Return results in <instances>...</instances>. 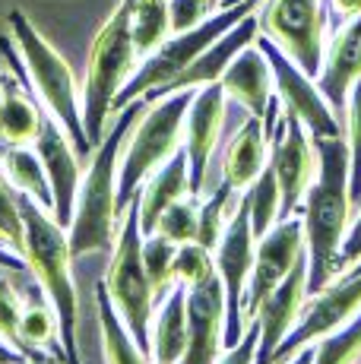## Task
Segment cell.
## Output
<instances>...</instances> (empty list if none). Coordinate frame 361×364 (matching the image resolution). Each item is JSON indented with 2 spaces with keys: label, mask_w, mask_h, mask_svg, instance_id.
Segmentation results:
<instances>
[{
  "label": "cell",
  "mask_w": 361,
  "mask_h": 364,
  "mask_svg": "<svg viewBox=\"0 0 361 364\" xmlns=\"http://www.w3.org/2000/svg\"><path fill=\"white\" fill-rule=\"evenodd\" d=\"M317 174L301 203L304 244H308V291L317 295L336 279V260L352 222V162L345 136L314 139Z\"/></svg>",
  "instance_id": "obj_1"
},
{
  "label": "cell",
  "mask_w": 361,
  "mask_h": 364,
  "mask_svg": "<svg viewBox=\"0 0 361 364\" xmlns=\"http://www.w3.org/2000/svg\"><path fill=\"white\" fill-rule=\"evenodd\" d=\"M146 99L130 102L127 108L117 111L114 127L105 133L99 146L89 156V168L80 181V193H76L73 222L67 228L70 235L73 260L82 254H111L117 237V168H121V149L127 146V133L143 117Z\"/></svg>",
  "instance_id": "obj_2"
},
{
  "label": "cell",
  "mask_w": 361,
  "mask_h": 364,
  "mask_svg": "<svg viewBox=\"0 0 361 364\" xmlns=\"http://www.w3.org/2000/svg\"><path fill=\"white\" fill-rule=\"evenodd\" d=\"M19 213H23V228H26L23 257L29 260L38 285L45 289L48 301L58 311L60 342L67 348V364H82L80 346H76V311H80V301H76V285H73L70 235L54 219L51 209H45L29 193H19Z\"/></svg>",
  "instance_id": "obj_3"
},
{
  "label": "cell",
  "mask_w": 361,
  "mask_h": 364,
  "mask_svg": "<svg viewBox=\"0 0 361 364\" xmlns=\"http://www.w3.org/2000/svg\"><path fill=\"white\" fill-rule=\"evenodd\" d=\"M134 0H121L105 19V26L99 29L89 51V70L86 82H82V127H86L89 146H99L108 133V117L114 114V99L127 80L134 76V70L140 67V54L134 45Z\"/></svg>",
  "instance_id": "obj_4"
},
{
  "label": "cell",
  "mask_w": 361,
  "mask_h": 364,
  "mask_svg": "<svg viewBox=\"0 0 361 364\" xmlns=\"http://www.w3.org/2000/svg\"><path fill=\"white\" fill-rule=\"evenodd\" d=\"M6 23H10V35L19 48V58H23V64H26L29 86H32V92H36V99L45 105L48 114L64 127V133L70 136V143L76 149V156L89 159L92 156V146H89L86 127H82V99H80V89H76L70 64L48 45L45 35L29 23V16H26L23 10H10Z\"/></svg>",
  "instance_id": "obj_5"
},
{
  "label": "cell",
  "mask_w": 361,
  "mask_h": 364,
  "mask_svg": "<svg viewBox=\"0 0 361 364\" xmlns=\"http://www.w3.org/2000/svg\"><path fill=\"white\" fill-rule=\"evenodd\" d=\"M193 95L197 89L162 95L146 105L140 124H134V136L124 146L121 168H117V213L121 215L143 187V181L184 146V117Z\"/></svg>",
  "instance_id": "obj_6"
},
{
  "label": "cell",
  "mask_w": 361,
  "mask_h": 364,
  "mask_svg": "<svg viewBox=\"0 0 361 364\" xmlns=\"http://www.w3.org/2000/svg\"><path fill=\"white\" fill-rule=\"evenodd\" d=\"M143 228H140V197L127 203L121 215V228L111 250V266L105 272V289L111 295V304L117 307L121 320L127 323L136 346L152 358V307H156V291H152L149 272L143 263Z\"/></svg>",
  "instance_id": "obj_7"
},
{
  "label": "cell",
  "mask_w": 361,
  "mask_h": 364,
  "mask_svg": "<svg viewBox=\"0 0 361 364\" xmlns=\"http://www.w3.org/2000/svg\"><path fill=\"white\" fill-rule=\"evenodd\" d=\"M260 4H263V0H241V4H235V6L216 10L210 19H203V23L193 26V29L168 35V38H165L162 45L149 54V58H143V64L134 70V76L127 80V86L117 92L114 114L121 108H127L130 102L146 99L149 92L168 86L175 76L184 73V70L212 45V41L222 38V35L232 29V26H238L244 16H251V13L260 10Z\"/></svg>",
  "instance_id": "obj_8"
},
{
  "label": "cell",
  "mask_w": 361,
  "mask_h": 364,
  "mask_svg": "<svg viewBox=\"0 0 361 364\" xmlns=\"http://www.w3.org/2000/svg\"><path fill=\"white\" fill-rule=\"evenodd\" d=\"M260 35L282 48L311 80L323 70L326 51V0H263L260 10Z\"/></svg>",
  "instance_id": "obj_9"
},
{
  "label": "cell",
  "mask_w": 361,
  "mask_h": 364,
  "mask_svg": "<svg viewBox=\"0 0 361 364\" xmlns=\"http://www.w3.org/2000/svg\"><path fill=\"white\" fill-rule=\"evenodd\" d=\"M254 254H257V235L251 225V206H247V193H244L238 200L235 215L228 219V228L222 235L219 247L212 250L222 291H225V348L238 346L244 330L251 326L244 320V295H247V282H251Z\"/></svg>",
  "instance_id": "obj_10"
},
{
  "label": "cell",
  "mask_w": 361,
  "mask_h": 364,
  "mask_svg": "<svg viewBox=\"0 0 361 364\" xmlns=\"http://www.w3.org/2000/svg\"><path fill=\"white\" fill-rule=\"evenodd\" d=\"M257 48L266 54L269 67H273V86H276V99H279L282 111H286V114H295L298 121L304 124V130L311 133V139L345 136L343 121H339L336 111L330 108V102L323 99L317 82L311 80L276 41H269L266 35L257 38Z\"/></svg>",
  "instance_id": "obj_11"
},
{
  "label": "cell",
  "mask_w": 361,
  "mask_h": 364,
  "mask_svg": "<svg viewBox=\"0 0 361 364\" xmlns=\"http://www.w3.org/2000/svg\"><path fill=\"white\" fill-rule=\"evenodd\" d=\"M269 162H273L276 181H279V219H291L301 213L304 193L317 174V149L311 133L295 114L279 111L273 143H269Z\"/></svg>",
  "instance_id": "obj_12"
},
{
  "label": "cell",
  "mask_w": 361,
  "mask_h": 364,
  "mask_svg": "<svg viewBox=\"0 0 361 364\" xmlns=\"http://www.w3.org/2000/svg\"><path fill=\"white\" fill-rule=\"evenodd\" d=\"M358 311H361V272H355V276H336L323 291H317L314 298L304 301L295 330L282 339V346L276 348L269 364H279L291 358L295 352H301L304 346H314L320 336L349 323Z\"/></svg>",
  "instance_id": "obj_13"
},
{
  "label": "cell",
  "mask_w": 361,
  "mask_h": 364,
  "mask_svg": "<svg viewBox=\"0 0 361 364\" xmlns=\"http://www.w3.org/2000/svg\"><path fill=\"white\" fill-rule=\"evenodd\" d=\"M308 254L304 244V222L301 215L291 219H279L263 237H257V254H254V269H251V282H247V295H244V320L251 323L257 307L263 304V298L295 269V263Z\"/></svg>",
  "instance_id": "obj_14"
},
{
  "label": "cell",
  "mask_w": 361,
  "mask_h": 364,
  "mask_svg": "<svg viewBox=\"0 0 361 364\" xmlns=\"http://www.w3.org/2000/svg\"><path fill=\"white\" fill-rule=\"evenodd\" d=\"M225 89L222 82L200 86L193 95L190 108L184 117V152H187V171H190V193L203 197L206 174H210V159L219 146L222 121H225Z\"/></svg>",
  "instance_id": "obj_15"
},
{
  "label": "cell",
  "mask_w": 361,
  "mask_h": 364,
  "mask_svg": "<svg viewBox=\"0 0 361 364\" xmlns=\"http://www.w3.org/2000/svg\"><path fill=\"white\" fill-rule=\"evenodd\" d=\"M225 352V291L219 272L187 289V348L178 364H216Z\"/></svg>",
  "instance_id": "obj_16"
},
{
  "label": "cell",
  "mask_w": 361,
  "mask_h": 364,
  "mask_svg": "<svg viewBox=\"0 0 361 364\" xmlns=\"http://www.w3.org/2000/svg\"><path fill=\"white\" fill-rule=\"evenodd\" d=\"M36 152L48 171L51 181V197H54V219L64 228H70L73 222V206H76V193H80V181H82V168L80 156H76L70 136L64 133L58 121L51 114H41V130L36 136Z\"/></svg>",
  "instance_id": "obj_17"
},
{
  "label": "cell",
  "mask_w": 361,
  "mask_h": 364,
  "mask_svg": "<svg viewBox=\"0 0 361 364\" xmlns=\"http://www.w3.org/2000/svg\"><path fill=\"white\" fill-rule=\"evenodd\" d=\"M308 254L295 263V269L263 298V304L257 307L254 323L260 326V346H257V364H269L276 355V348L282 346V339L295 330L298 314H301L304 301H308Z\"/></svg>",
  "instance_id": "obj_18"
},
{
  "label": "cell",
  "mask_w": 361,
  "mask_h": 364,
  "mask_svg": "<svg viewBox=\"0 0 361 364\" xmlns=\"http://www.w3.org/2000/svg\"><path fill=\"white\" fill-rule=\"evenodd\" d=\"M361 76V16L349 19L333 32L323 51V70L317 76V89L330 108L336 111L339 121H345V105H349V92Z\"/></svg>",
  "instance_id": "obj_19"
},
{
  "label": "cell",
  "mask_w": 361,
  "mask_h": 364,
  "mask_svg": "<svg viewBox=\"0 0 361 364\" xmlns=\"http://www.w3.org/2000/svg\"><path fill=\"white\" fill-rule=\"evenodd\" d=\"M257 38H260V19H257V13H251V16H244L238 26H232L222 38L212 41V45L206 48L184 73L175 76L168 86H162V89L146 95V102H156V99H162V95L180 92V89H200V86H210V82H219L222 73H225V67L232 64L247 45H254Z\"/></svg>",
  "instance_id": "obj_20"
},
{
  "label": "cell",
  "mask_w": 361,
  "mask_h": 364,
  "mask_svg": "<svg viewBox=\"0 0 361 364\" xmlns=\"http://www.w3.org/2000/svg\"><path fill=\"white\" fill-rule=\"evenodd\" d=\"M222 89H225L228 99H235L247 114L254 117H263L276 95V86H273V67H269L266 54L254 45H247L232 64L225 67L222 73Z\"/></svg>",
  "instance_id": "obj_21"
},
{
  "label": "cell",
  "mask_w": 361,
  "mask_h": 364,
  "mask_svg": "<svg viewBox=\"0 0 361 364\" xmlns=\"http://www.w3.org/2000/svg\"><path fill=\"white\" fill-rule=\"evenodd\" d=\"M190 193V171H187V152L184 146L168 159L165 165H158L149 178L143 181V187L136 191L140 197V228L143 235H152L162 219V213L178 203L180 197Z\"/></svg>",
  "instance_id": "obj_22"
},
{
  "label": "cell",
  "mask_w": 361,
  "mask_h": 364,
  "mask_svg": "<svg viewBox=\"0 0 361 364\" xmlns=\"http://www.w3.org/2000/svg\"><path fill=\"white\" fill-rule=\"evenodd\" d=\"M269 162V136L263 130V117L247 114V121L232 136L225 156H222V181L235 191H247Z\"/></svg>",
  "instance_id": "obj_23"
},
{
  "label": "cell",
  "mask_w": 361,
  "mask_h": 364,
  "mask_svg": "<svg viewBox=\"0 0 361 364\" xmlns=\"http://www.w3.org/2000/svg\"><path fill=\"white\" fill-rule=\"evenodd\" d=\"M152 364H178L187 348V285H175L152 317Z\"/></svg>",
  "instance_id": "obj_24"
},
{
  "label": "cell",
  "mask_w": 361,
  "mask_h": 364,
  "mask_svg": "<svg viewBox=\"0 0 361 364\" xmlns=\"http://www.w3.org/2000/svg\"><path fill=\"white\" fill-rule=\"evenodd\" d=\"M95 304H99V323H102V348H105V364H149L152 358L136 346L127 323L121 320L117 307L111 304L105 289V279L95 285Z\"/></svg>",
  "instance_id": "obj_25"
},
{
  "label": "cell",
  "mask_w": 361,
  "mask_h": 364,
  "mask_svg": "<svg viewBox=\"0 0 361 364\" xmlns=\"http://www.w3.org/2000/svg\"><path fill=\"white\" fill-rule=\"evenodd\" d=\"M0 165H4L10 184L19 193H29L32 200H38L45 209L54 213V197H51V181L41 165L36 146H4L0 149Z\"/></svg>",
  "instance_id": "obj_26"
},
{
  "label": "cell",
  "mask_w": 361,
  "mask_h": 364,
  "mask_svg": "<svg viewBox=\"0 0 361 364\" xmlns=\"http://www.w3.org/2000/svg\"><path fill=\"white\" fill-rule=\"evenodd\" d=\"M238 191H235L232 184H225V181H219V187L210 193V197H200V225H197V241L203 244V247L216 250L222 235H225L228 228V219L235 215V209H238Z\"/></svg>",
  "instance_id": "obj_27"
},
{
  "label": "cell",
  "mask_w": 361,
  "mask_h": 364,
  "mask_svg": "<svg viewBox=\"0 0 361 364\" xmlns=\"http://www.w3.org/2000/svg\"><path fill=\"white\" fill-rule=\"evenodd\" d=\"M134 45L140 58H149L158 45L171 35V16H168V0H134Z\"/></svg>",
  "instance_id": "obj_28"
},
{
  "label": "cell",
  "mask_w": 361,
  "mask_h": 364,
  "mask_svg": "<svg viewBox=\"0 0 361 364\" xmlns=\"http://www.w3.org/2000/svg\"><path fill=\"white\" fill-rule=\"evenodd\" d=\"M175 257H178V244L168 241L165 235L152 232L143 237V263H146V272H149L152 291H156V304L178 285Z\"/></svg>",
  "instance_id": "obj_29"
},
{
  "label": "cell",
  "mask_w": 361,
  "mask_h": 364,
  "mask_svg": "<svg viewBox=\"0 0 361 364\" xmlns=\"http://www.w3.org/2000/svg\"><path fill=\"white\" fill-rule=\"evenodd\" d=\"M247 206H251V225H254V235L263 237L269 228L279 222V206H282V197H279V181H276V171H273V162H266V168L260 171V178L247 187Z\"/></svg>",
  "instance_id": "obj_30"
},
{
  "label": "cell",
  "mask_w": 361,
  "mask_h": 364,
  "mask_svg": "<svg viewBox=\"0 0 361 364\" xmlns=\"http://www.w3.org/2000/svg\"><path fill=\"white\" fill-rule=\"evenodd\" d=\"M361 355V311L314 342V364H355Z\"/></svg>",
  "instance_id": "obj_31"
},
{
  "label": "cell",
  "mask_w": 361,
  "mask_h": 364,
  "mask_svg": "<svg viewBox=\"0 0 361 364\" xmlns=\"http://www.w3.org/2000/svg\"><path fill=\"white\" fill-rule=\"evenodd\" d=\"M197 225H200V197L187 193V197H180L178 203H171L165 209L156 232L175 244H190V241H197Z\"/></svg>",
  "instance_id": "obj_32"
},
{
  "label": "cell",
  "mask_w": 361,
  "mask_h": 364,
  "mask_svg": "<svg viewBox=\"0 0 361 364\" xmlns=\"http://www.w3.org/2000/svg\"><path fill=\"white\" fill-rule=\"evenodd\" d=\"M19 320H23V295H19L16 282L6 276V269L0 266V339L10 342L16 352L26 355V342L19 333Z\"/></svg>",
  "instance_id": "obj_33"
},
{
  "label": "cell",
  "mask_w": 361,
  "mask_h": 364,
  "mask_svg": "<svg viewBox=\"0 0 361 364\" xmlns=\"http://www.w3.org/2000/svg\"><path fill=\"white\" fill-rule=\"evenodd\" d=\"M345 143H349V162H352V206L361 200V76L349 92V105H345Z\"/></svg>",
  "instance_id": "obj_34"
},
{
  "label": "cell",
  "mask_w": 361,
  "mask_h": 364,
  "mask_svg": "<svg viewBox=\"0 0 361 364\" xmlns=\"http://www.w3.org/2000/svg\"><path fill=\"white\" fill-rule=\"evenodd\" d=\"M175 276L180 285H197L203 279L216 276V257L210 247H203L200 241L190 244H178V257H175Z\"/></svg>",
  "instance_id": "obj_35"
},
{
  "label": "cell",
  "mask_w": 361,
  "mask_h": 364,
  "mask_svg": "<svg viewBox=\"0 0 361 364\" xmlns=\"http://www.w3.org/2000/svg\"><path fill=\"white\" fill-rule=\"evenodd\" d=\"M0 228L10 237V247L23 254L26 247V228H23V213H19V191L10 184L4 165H0Z\"/></svg>",
  "instance_id": "obj_36"
},
{
  "label": "cell",
  "mask_w": 361,
  "mask_h": 364,
  "mask_svg": "<svg viewBox=\"0 0 361 364\" xmlns=\"http://www.w3.org/2000/svg\"><path fill=\"white\" fill-rule=\"evenodd\" d=\"M212 13H216V4H212V0H168L171 35L193 29V26H200L203 19H210Z\"/></svg>",
  "instance_id": "obj_37"
},
{
  "label": "cell",
  "mask_w": 361,
  "mask_h": 364,
  "mask_svg": "<svg viewBox=\"0 0 361 364\" xmlns=\"http://www.w3.org/2000/svg\"><path fill=\"white\" fill-rule=\"evenodd\" d=\"M257 346H260V326L251 320V326L244 330L241 342L232 348H225L216 364H257Z\"/></svg>",
  "instance_id": "obj_38"
},
{
  "label": "cell",
  "mask_w": 361,
  "mask_h": 364,
  "mask_svg": "<svg viewBox=\"0 0 361 364\" xmlns=\"http://www.w3.org/2000/svg\"><path fill=\"white\" fill-rule=\"evenodd\" d=\"M361 260V209H358V215L352 219V225H349V232H345L343 237V247H339V260H336V276H343L345 269H352Z\"/></svg>",
  "instance_id": "obj_39"
},
{
  "label": "cell",
  "mask_w": 361,
  "mask_h": 364,
  "mask_svg": "<svg viewBox=\"0 0 361 364\" xmlns=\"http://www.w3.org/2000/svg\"><path fill=\"white\" fill-rule=\"evenodd\" d=\"M326 10L333 16V26H345L349 19L361 16V0H326Z\"/></svg>",
  "instance_id": "obj_40"
},
{
  "label": "cell",
  "mask_w": 361,
  "mask_h": 364,
  "mask_svg": "<svg viewBox=\"0 0 361 364\" xmlns=\"http://www.w3.org/2000/svg\"><path fill=\"white\" fill-rule=\"evenodd\" d=\"M0 364H32V361L26 358L23 352H16V348H13L10 342L0 339Z\"/></svg>",
  "instance_id": "obj_41"
},
{
  "label": "cell",
  "mask_w": 361,
  "mask_h": 364,
  "mask_svg": "<svg viewBox=\"0 0 361 364\" xmlns=\"http://www.w3.org/2000/svg\"><path fill=\"white\" fill-rule=\"evenodd\" d=\"M279 364H314V346H304L301 352H295L291 358L279 361Z\"/></svg>",
  "instance_id": "obj_42"
},
{
  "label": "cell",
  "mask_w": 361,
  "mask_h": 364,
  "mask_svg": "<svg viewBox=\"0 0 361 364\" xmlns=\"http://www.w3.org/2000/svg\"><path fill=\"white\" fill-rule=\"evenodd\" d=\"M355 272H361V260H358L355 266H352V269H345V272H343V276H355Z\"/></svg>",
  "instance_id": "obj_43"
},
{
  "label": "cell",
  "mask_w": 361,
  "mask_h": 364,
  "mask_svg": "<svg viewBox=\"0 0 361 364\" xmlns=\"http://www.w3.org/2000/svg\"><path fill=\"white\" fill-rule=\"evenodd\" d=\"M4 244H6V247H10V237H6V232H4V228H0V247H4Z\"/></svg>",
  "instance_id": "obj_44"
},
{
  "label": "cell",
  "mask_w": 361,
  "mask_h": 364,
  "mask_svg": "<svg viewBox=\"0 0 361 364\" xmlns=\"http://www.w3.org/2000/svg\"><path fill=\"white\" fill-rule=\"evenodd\" d=\"M212 4H216V10H219V4H222V0H212Z\"/></svg>",
  "instance_id": "obj_45"
},
{
  "label": "cell",
  "mask_w": 361,
  "mask_h": 364,
  "mask_svg": "<svg viewBox=\"0 0 361 364\" xmlns=\"http://www.w3.org/2000/svg\"><path fill=\"white\" fill-rule=\"evenodd\" d=\"M0 99H4V86H0Z\"/></svg>",
  "instance_id": "obj_46"
},
{
  "label": "cell",
  "mask_w": 361,
  "mask_h": 364,
  "mask_svg": "<svg viewBox=\"0 0 361 364\" xmlns=\"http://www.w3.org/2000/svg\"><path fill=\"white\" fill-rule=\"evenodd\" d=\"M355 209H361V200H358V203H355Z\"/></svg>",
  "instance_id": "obj_47"
},
{
  "label": "cell",
  "mask_w": 361,
  "mask_h": 364,
  "mask_svg": "<svg viewBox=\"0 0 361 364\" xmlns=\"http://www.w3.org/2000/svg\"><path fill=\"white\" fill-rule=\"evenodd\" d=\"M149 364H152V361H149Z\"/></svg>",
  "instance_id": "obj_48"
}]
</instances>
